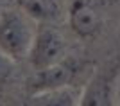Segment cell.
I'll list each match as a JSON object with an SVG mask.
<instances>
[{"instance_id":"6da1fadb","label":"cell","mask_w":120,"mask_h":106,"mask_svg":"<svg viewBox=\"0 0 120 106\" xmlns=\"http://www.w3.org/2000/svg\"><path fill=\"white\" fill-rule=\"evenodd\" d=\"M38 22L23 9H5L0 15V52L13 61L25 59L38 32Z\"/></svg>"},{"instance_id":"7a4b0ae2","label":"cell","mask_w":120,"mask_h":106,"mask_svg":"<svg viewBox=\"0 0 120 106\" xmlns=\"http://www.w3.org/2000/svg\"><path fill=\"white\" fill-rule=\"evenodd\" d=\"M120 54L97 67L79 95V106H118Z\"/></svg>"},{"instance_id":"3957f363","label":"cell","mask_w":120,"mask_h":106,"mask_svg":"<svg viewBox=\"0 0 120 106\" xmlns=\"http://www.w3.org/2000/svg\"><path fill=\"white\" fill-rule=\"evenodd\" d=\"M111 0H72L66 7L70 31L79 40H95L102 32Z\"/></svg>"},{"instance_id":"277c9868","label":"cell","mask_w":120,"mask_h":106,"mask_svg":"<svg viewBox=\"0 0 120 106\" xmlns=\"http://www.w3.org/2000/svg\"><path fill=\"white\" fill-rule=\"evenodd\" d=\"M84 68L86 61L66 56L63 61L52 67H47L43 70H34V76L29 77V81H27V94L34 95V94H41V92L74 86V81L82 74Z\"/></svg>"},{"instance_id":"5b68a950","label":"cell","mask_w":120,"mask_h":106,"mask_svg":"<svg viewBox=\"0 0 120 106\" xmlns=\"http://www.w3.org/2000/svg\"><path fill=\"white\" fill-rule=\"evenodd\" d=\"M66 58V40L54 27L40 24L38 32L32 41L30 52L27 56L32 70H43Z\"/></svg>"},{"instance_id":"8992f818","label":"cell","mask_w":120,"mask_h":106,"mask_svg":"<svg viewBox=\"0 0 120 106\" xmlns=\"http://www.w3.org/2000/svg\"><path fill=\"white\" fill-rule=\"evenodd\" d=\"M18 7L38 24H50L65 13V0H18Z\"/></svg>"},{"instance_id":"52a82bcc","label":"cell","mask_w":120,"mask_h":106,"mask_svg":"<svg viewBox=\"0 0 120 106\" xmlns=\"http://www.w3.org/2000/svg\"><path fill=\"white\" fill-rule=\"evenodd\" d=\"M79 95L81 92H77L75 86H66L29 95L27 106H79Z\"/></svg>"},{"instance_id":"ba28073f","label":"cell","mask_w":120,"mask_h":106,"mask_svg":"<svg viewBox=\"0 0 120 106\" xmlns=\"http://www.w3.org/2000/svg\"><path fill=\"white\" fill-rule=\"evenodd\" d=\"M15 76V61L7 58L4 52H0V92L4 90V86L11 81Z\"/></svg>"},{"instance_id":"9c48e42d","label":"cell","mask_w":120,"mask_h":106,"mask_svg":"<svg viewBox=\"0 0 120 106\" xmlns=\"http://www.w3.org/2000/svg\"><path fill=\"white\" fill-rule=\"evenodd\" d=\"M5 11V0H0V15Z\"/></svg>"},{"instance_id":"30bf717a","label":"cell","mask_w":120,"mask_h":106,"mask_svg":"<svg viewBox=\"0 0 120 106\" xmlns=\"http://www.w3.org/2000/svg\"><path fill=\"white\" fill-rule=\"evenodd\" d=\"M118 106H120V94H118Z\"/></svg>"}]
</instances>
